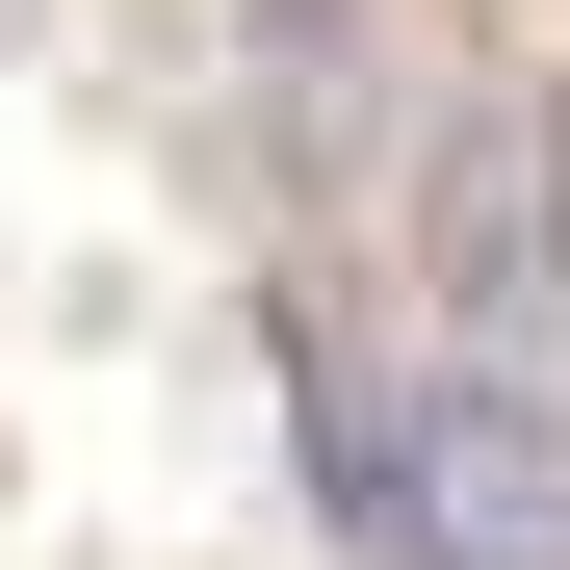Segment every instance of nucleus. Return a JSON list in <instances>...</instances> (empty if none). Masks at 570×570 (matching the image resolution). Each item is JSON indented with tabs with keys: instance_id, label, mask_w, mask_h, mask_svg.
Here are the masks:
<instances>
[{
	"instance_id": "obj_1",
	"label": "nucleus",
	"mask_w": 570,
	"mask_h": 570,
	"mask_svg": "<svg viewBox=\"0 0 570 570\" xmlns=\"http://www.w3.org/2000/svg\"><path fill=\"white\" fill-rule=\"evenodd\" d=\"M415 285L466 363H570V78H466L415 130Z\"/></svg>"
},
{
	"instance_id": "obj_2",
	"label": "nucleus",
	"mask_w": 570,
	"mask_h": 570,
	"mask_svg": "<svg viewBox=\"0 0 570 570\" xmlns=\"http://www.w3.org/2000/svg\"><path fill=\"white\" fill-rule=\"evenodd\" d=\"M390 570H570V363H441L415 390Z\"/></svg>"
},
{
	"instance_id": "obj_3",
	"label": "nucleus",
	"mask_w": 570,
	"mask_h": 570,
	"mask_svg": "<svg viewBox=\"0 0 570 570\" xmlns=\"http://www.w3.org/2000/svg\"><path fill=\"white\" fill-rule=\"evenodd\" d=\"M234 78H259L285 181H363V156H390V0H259V27H234Z\"/></svg>"
}]
</instances>
